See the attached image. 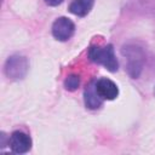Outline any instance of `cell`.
<instances>
[{"label":"cell","instance_id":"obj_1","mask_svg":"<svg viewBox=\"0 0 155 155\" xmlns=\"http://www.w3.org/2000/svg\"><path fill=\"white\" fill-rule=\"evenodd\" d=\"M88 58L92 62L103 65L111 73L119 69V62L114 54V48L111 44H108L107 46H91L88 48Z\"/></svg>","mask_w":155,"mask_h":155},{"label":"cell","instance_id":"obj_2","mask_svg":"<svg viewBox=\"0 0 155 155\" xmlns=\"http://www.w3.org/2000/svg\"><path fill=\"white\" fill-rule=\"evenodd\" d=\"M122 54L127 58V71L132 78H138V75L142 71L143 64H144V53L143 51L134 46V45H127L122 47Z\"/></svg>","mask_w":155,"mask_h":155},{"label":"cell","instance_id":"obj_3","mask_svg":"<svg viewBox=\"0 0 155 155\" xmlns=\"http://www.w3.org/2000/svg\"><path fill=\"white\" fill-rule=\"evenodd\" d=\"M28 61L25 57L23 56H11L8 57V59L5 63V74L7 78L13 79V80H18V79H23L28 71Z\"/></svg>","mask_w":155,"mask_h":155},{"label":"cell","instance_id":"obj_4","mask_svg":"<svg viewBox=\"0 0 155 155\" xmlns=\"http://www.w3.org/2000/svg\"><path fill=\"white\" fill-rule=\"evenodd\" d=\"M75 31V24L68 17H59L52 24V35L59 41L69 40Z\"/></svg>","mask_w":155,"mask_h":155},{"label":"cell","instance_id":"obj_5","mask_svg":"<svg viewBox=\"0 0 155 155\" xmlns=\"http://www.w3.org/2000/svg\"><path fill=\"white\" fill-rule=\"evenodd\" d=\"M10 149L16 154H24L31 149V139L23 131H13L8 139Z\"/></svg>","mask_w":155,"mask_h":155},{"label":"cell","instance_id":"obj_6","mask_svg":"<svg viewBox=\"0 0 155 155\" xmlns=\"http://www.w3.org/2000/svg\"><path fill=\"white\" fill-rule=\"evenodd\" d=\"M96 91L102 99L113 101L119 96V88L114 81L107 78H101L94 82Z\"/></svg>","mask_w":155,"mask_h":155},{"label":"cell","instance_id":"obj_7","mask_svg":"<svg viewBox=\"0 0 155 155\" xmlns=\"http://www.w3.org/2000/svg\"><path fill=\"white\" fill-rule=\"evenodd\" d=\"M94 82L96 81H92L90 82L86 88H85V92H84V98H85V105L91 109V110H94V109H98L102 103H103V99L98 96L97 91H96V86H94Z\"/></svg>","mask_w":155,"mask_h":155},{"label":"cell","instance_id":"obj_8","mask_svg":"<svg viewBox=\"0 0 155 155\" xmlns=\"http://www.w3.org/2000/svg\"><path fill=\"white\" fill-rule=\"evenodd\" d=\"M94 0H73L69 5V11L78 16V17H85L93 7Z\"/></svg>","mask_w":155,"mask_h":155},{"label":"cell","instance_id":"obj_9","mask_svg":"<svg viewBox=\"0 0 155 155\" xmlns=\"http://www.w3.org/2000/svg\"><path fill=\"white\" fill-rule=\"evenodd\" d=\"M80 86V78L79 75H75V74H71L69 76L65 78L64 80V87L68 90V91H75L78 90Z\"/></svg>","mask_w":155,"mask_h":155},{"label":"cell","instance_id":"obj_10","mask_svg":"<svg viewBox=\"0 0 155 155\" xmlns=\"http://www.w3.org/2000/svg\"><path fill=\"white\" fill-rule=\"evenodd\" d=\"M48 6H58L63 2V0H44Z\"/></svg>","mask_w":155,"mask_h":155},{"label":"cell","instance_id":"obj_11","mask_svg":"<svg viewBox=\"0 0 155 155\" xmlns=\"http://www.w3.org/2000/svg\"><path fill=\"white\" fill-rule=\"evenodd\" d=\"M154 94H155V88H154Z\"/></svg>","mask_w":155,"mask_h":155}]
</instances>
